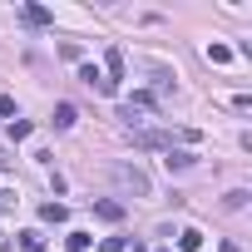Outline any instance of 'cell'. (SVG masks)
<instances>
[{
  "label": "cell",
  "mask_w": 252,
  "mask_h": 252,
  "mask_svg": "<svg viewBox=\"0 0 252 252\" xmlns=\"http://www.w3.org/2000/svg\"><path fill=\"white\" fill-rule=\"evenodd\" d=\"M74 119H79V109H74V104H60L50 124H55V129H74Z\"/></svg>",
  "instance_id": "obj_1"
},
{
  "label": "cell",
  "mask_w": 252,
  "mask_h": 252,
  "mask_svg": "<svg viewBox=\"0 0 252 252\" xmlns=\"http://www.w3.org/2000/svg\"><path fill=\"white\" fill-rule=\"evenodd\" d=\"M119 183H129L134 193H149V178H144L139 168H119Z\"/></svg>",
  "instance_id": "obj_2"
},
{
  "label": "cell",
  "mask_w": 252,
  "mask_h": 252,
  "mask_svg": "<svg viewBox=\"0 0 252 252\" xmlns=\"http://www.w3.org/2000/svg\"><path fill=\"white\" fill-rule=\"evenodd\" d=\"M20 247H25V252H45V232H40V227H25V232H20Z\"/></svg>",
  "instance_id": "obj_3"
},
{
  "label": "cell",
  "mask_w": 252,
  "mask_h": 252,
  "mask_svg": "<svg viewBox=\"0 0 252 252\" xmlns=\"http://www.w3.org/2000/svg\"><path fill=\"white\" fill-rule=\"evenodd\" d=\"M94 213H99L104 222H119V218H124V208H119V203H109V198H99V203H94Z\"/></svg>",
  "instance_id": "obj_4"
},
{
  "label": "cell",
  "mask_w": 252,
  "mask_h": 252,
  "mask_svg": "<svg viewBox=\"0 0 252 252\" xmlns=\"http://www.w3.org/2000/svg\"><path fill=\"white\" fill-rule=\"evenodd\" d=\"M178 247H183V252H198V247H203V232H198V227H183V232H178Z\"/></svg>",
  "instance_id": "obj_5"
},
{
  "label": "cell",
  "mask_w": 252,
  "mask_h": 252,
  "mask_svg": "<svg viewBox=\"0 0 252 252\" xmlns=\"http://www.w3.org/2000/svg\"><path fill=\"white\" fill-rule=\"evenodd\" d=\"M30 134H35V124H30V119H10V139H15V144H25Z\"/></svg>",
  "instance_id": "obj_6"
},
{
  "label": "cell",
  "mask_w": 252,
  "mask_h": 252,
  "mask_svg": "<svg viewBox=\"0 0 252 252\" xmlns=\"http://www.w3.org/2000/svg\"><path fill=\"white\" fill-rule=\"evenodd\" d=\"M25 20H30V25H55V15H50L45 5H25Z\"/></svg>",
  "instance_id": "obj_7"
},
{
  "label": "cell",
  "mask_w": 252,
  "mask_h": 252,
  "mask_svg": "<svg viewBox=\"0 0 252 252\" xmlns=\"http://www.w3.org/2000/svg\"><path fill=\"white\" fill-rule=\"evenodd\" d=\"M40 218H45V222H64V218H69V208H64V203H45V208H40Z\"/></svg>",
  "instance_id": "obj_8"
},
{
  "label": "cell",
  "mask_w": 252,
  "mask_h": 252,
  "mask_svg": "<svg viewBox=\"0 0 252 252\" xmlns=\"http://www.w3.org/2000/svg\"><path fill=\"white\" fill-rule=\"evenodd\" d=\"M79 79H84V84H89V89H94V84H99V89H104V74H99V69H94V64H79Z\"/></svg>",
  "instance_id": "obj_9"
},
{
  "label": "cell",
  "mask_w": 252,
  "mask_h": 252,
  "mask_svg": "<svg viewBox=\"0 0 252 252\" xmlns=\"http://www.w3.org/2000/svg\"><path fill=\"white\" fill-rule=\"evenodd\" d=\"M163 163H168V168H178V173H183V168H193V154H173V149H168V158H163Z\"/></svg>",
  "instance_id": "obj_10"
},
{
  "label": "cell",
  "mask_w": 252,
  "mask_h": 252,
  "mask_svg": "<svg viewBox=\"0 0 252 252\" xmlns=\"http://www.w3.org/2000/svg\"><path fill=\"white\" fill-rule=\"evenodd\" d=\"M89 242H94V237H89V232H69V237H64V247H69V252H84V247H89Z\"/></svg>",
  "instance_id": "obj_11"
},
{
  "label": "cell",
  "mask_w": 252,
  "mask_h": 252,
  "mask_svg": "<svg viewBox=\"0 0 252 252\" xmlns=\"http://www.w3.org/2000/svg\"><path fill=\"white\" fill-rule=\"evenodd\" d=\"M208 60H213V64H227L232 50H227V45H208Z\"/></svg>",
  "instance_id": "obj_12"
},
{
  "label": "cell",
  "mask_w": 252,
  "mask_h": 252,
  "mask_svg": "<svg viewBox=\"0 0 252 252\" xmlns=\"http://www.w3.org/2000/svg\"><path fill=\"white\" fill-rule=\"evenodd\" d=\"M0 119H20V114H15V99H10V94H0Z\"/></svg>",
  "instance_id": "obj_13"
},
{
  "label": "cell",
  "mask_w": 252,
  "mask_h": 252,
  "mask_svg": "<svg viewBox=\"0 0 252 252\" xmlns=\"http://www.w3.org/2000/svg\"><path fill=\"white\" fill-rule=\"evenodd\" d=\"M99 252H124V237H104V247Z\"/></svg>",
  "instance_id": "obj_14"
},
{
  "label": "cell",
  "mask_w": 252,
  "mask_h": 252,
  "mask_svg": "<svg viewBox=\"0 0 252 252\" xmlns=\"http://www.w3.org/2000/svg\"><path fill=\"white\" fill-rule=\"evenodd\" d=\"M222 252H237V247H232V242H222Z\"/></svg>",
  "instance_id": "obj_15"
},
{
  "label": "cell",
  "mask_w": 252,
  "mask_h": 252,
  "mask_svg": "<svg viewBox=\"0 0 252 252\" xmlns=\"http://www.w3.org/2000/svg\"><path fill=\"white\" fill-rule=\"evenodd\" d=\"M163 252H168V247H163Z\"/></svg>",
  "instance_id": "obj_16"
}]
</instances>
